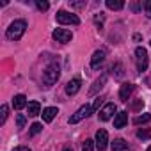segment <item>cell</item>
Returning <instances> with one entry per match:
<instances>
[{
	"label": "cell",
	"instance_id": "3957f363",
	"mask_svg": "<svg viewBox=\"0 0 151 151\" xmlns=\"http://www.w3.org/2000/svg\"><path fill=\"white\" fill-rule=\"evenodd\" d=\"M55 20H57V23H60V25H78V23H80V20H78L77 14L68 13V11H59V13L55 14Z\"/></svg>",
	"mask_w": 151,
	"mask_h": 151
},
{
	"label": "cell",
	"instance_id": "5b68a950",
	"mask_svg": "<svg viewBox=\"0 0 151 151\" xmlns=\"http://www.w3.org/2000/svg\"><path fill=\"white\" fill-rule=\"evenodd\" d=\"M135 60H137V69L146 71V68H147V52H146V48H142V46L135 48Z\"/></svg>",
	"mask_w": 151,
	"mask_h": 151
},
{
	"label": "cell",
	"instance_id": "30bf717a",
	"mask_svg": "<svg viewBox=\"0 0 151 151\" xmlns=\"http://www.w3.org/2000/svg\"><path fill=\"white\" fill-rule=\"evenodd\" d=\"M103 60H105V50H96L91 57V68H100Z\"/></svg>",
	"mask_w": 151,
	"mask_h": 151
},
{
	"label": "cell",
	"instance_id": "4dcf8cb0",
	"mask_svg": "<svg viewBox=\"0 0 151 151\" xmlns=\"http://www.w3.org/2000/svg\"><path fill=\"white\" fill-rule=\"evenodd\" d=\"M13 151H32V149H29L27 146H18V147H14Z\"/></svg>",
	"mask_w": 151,
	"mask_h": 151
},
{
	"label": "cell",
	"instance_id": "5bb4252c",
	"mask_svg": "<svg viewBox=\"0 0 151 151\" xmlns=\"http://www.w3.org/2000/svg\"><path fill=\"white\" fill-rule=\"evenodd\" d=\"M57 114H59V112H57V107H48V109L43 110L41 116H43V121H45V123H50V121H53V117H55Z\"/></svg>",
	"mask_w": 151,
	"mask_h": 151
},
{
	"label": "cell",
	"instance_id": "7a4b0ae2",
	"mask_svg": "<svg viewBox=\"0 0 151 151\" xmlns=\"http://www.w3.org/2000/svg\"><path fill=\"white\" fill-rule=\"evenodd\" d=\"M59 77H60V68H59V64L53 62L43 71V84L45 86H53L59 80Z\"/></svg>",
	"mask_w": 151,
	"mask_h": 151
},
{
	"label": "cell",
	"instance_id": "4fadbf2b",
	"mask_svg": "<svg viewBox=\"0 0 151 151\" xmlns=\"http://www.w3.org/2000/svg\"><path fill=\"white\" fill-rule=\"evenodd\" d=\"M128 123V112H117L116 117H114V128H123L124 124Z\"/></svg>",
	"mask_w": 151,
	"mask_h": 151
},
{
	"label": "cell",
	"instance_id": "d6a6232c",
	"mask_svg": "<svg viewBox=\"0 0 151 151\" xmlns=\"http://www.w3.org/2000/svg\"><path fill=\"white\" fill-rule=\"evenodd\" d=\"M62 151H73V149H71V147H64Z\"/></svg>",
	"mask_w": 151,
	"mask_h": 151
},
{
	"label": "cell",
	"instance_id": "8992f818",
	"mask_svg": "<svg viewBox=\"0 0 151 151\" xmlns=\"http://www.w3.org/2000/svg\"><path fill=\"white\" fill-rule=\"evenodd\" d=\"M94 142H96V147H98L100 151L107 149V146H109V133H107V130H98Z\"/></svg>",
	"mask_w": 151,
	"mask_h": 151
},
{
	"label": "cell",
	"instance_id": "52a82bcc",
	"mask_svg": "<svg viewBox=\"0 0 151 151\" xmlns=\"http://www.w3.org/2000/svg\"><path fill=\"white\" fill-rule=\"evenodd\" d=\"M52 36H53V39H55L57 43H69L71 37H73V34H71L69 30H66V29H55Z\"/></svg>",
	"mask_w": 151,
	"mask_h": 151
},
{
	"label": "cell",
	"instance_id": "1f68e13d",
	"mask_svg": "<svg viewBox=\"0 0 151 151\" xmlns=\"http://www.w3.org/2000/svg\"><path fill=\"white\" fill-rule=\"evenodd\" d=\"M71 6H75V7H82V6H86V4H84V2H73Z\"/></svg>",
	"mask_w": 151,
	"mask_h": 151
},
{
	"label": "cell",
	"instance_id": "44dd1931",
	"mask_svg": "<svg viewBox=\"0 0 151 151\" xmlns=\"http://www.w3.org/2000/svg\"><path fill=\"white\" fill-rule=\"evenodd\" d=\"M7 112H9V107L7 105H2V109H0V124H4L6 119H7Z\"/></svg>",
	"mask_w": 151,
	"mask_h": 151
},
{
	"label": "cell",
	"instance_id": "9c48e42d",
	"mask_svg": "<svg viewBox=\"0 0 151 151\" xmlns=\"http://www.w3.org/2000/svg\"><path fill=\"white\" fill-rule=\"evenodd\" d=\"M80 86H82L80 78H73V80H69V82L66 84V93H68L69 96H73V94H77V93L80 91Z\"/></svg>",
	"mask_w": 151,
	"mask_h": 151
},
{
	"label": "cell",
	"instance_id": "277c9868",
	"mask_svg": "<svg viewBox=\"0 0 151 151\" xmlns=\"http://www.w3.org/2000/svg\"><path fill=\"white\" fill-rule=\"evenodd\" d=\"M93 112H94V110H93V105H87V103H86V105H82L77 112H75V114L69 117V124H77V123H80L84 117L91 116Z\"/></svg>",
	"mask_w": 151,
	"mask_h": 151
},
{
	"label": "cell",
	"instance_id": "f546056e",
	"mask_svg": "<svg viewBox=\"0 0 151 151\" xmlns=\"http://www.w3.org/2000/svg\"><path fill=\"white\" fill-rule=\"evenodd\" d=\"M142 105H144V101H142V100H137V101L133 103V109H135V110H139V109H140Z\"/></svg>",
	"mask_w": 151,
	"mask_h": 151
},
{
	"label": "cell",
	"instance_id": "e575fe53",
	"mask_svg": "<svg viewBox=\"0 0 151 151\" xmlns=\"http://www.w3.org/2000/svg\"><path fill=\"white\" fill-rule=\"evenodd\" d=\"M149 45H151V43H149Z\"/></svg>",
	"mask_w": 151,
	"mask_h": 151
},
{
	"label": "cell",
	"instance_id": "d6986e66",
	"mask_svg": "<svg viewBox=\"0 0 151 151\" xmlns=\"http://www.w3.org/2000/svg\"><path fill=\"white\" fill-rule=\"evenodd\" d=\"M151 121V114H142V116H137L133 119L135 124H144V123H149Z\"/></svg>",
	"mask_w": 151,
	"mask_h": 151
},
{
	"label": "cell",
	"instance_id": "7402d4cb",
	"mask_svg": "<svg viewBox=\"0 0 151 151\" xmlns=\"http://www.w3.org/2000/svg\"><path fill=\"white\" fill-rule=\"evenodd\" d=\"M137 137H139V139H142V140H146V139H151V130H146V128H142V130H139V132H137Z\"/></svg>",
	"mask_w": 151,
	"mask_h": 151
},
{
	"label": "cell",
	"instance_id": "603a6c76",
	"mask_svg": "<svg viewBox=\"0 0 151 151\" xmlns=\"http://www.w3.org/2000/svg\"><path fill=\"white\" fill-rule=\"evenodd\" d=\"M114 71H116V77H117V78H121L123 75H124V71H123V66H121V64H114V66H112V73H114Z\"/></svg>",
	"mask_w": 151,
	"mask_h": 151
},
{
	"label": "cell",
	"instance_id": "ba28073f",
	"mask_svg": "<svg viewBox=\"0 0 151 151\" xmlns=\"http://www.w3.org/2000/svg\"><path fill=\"white\" fill-rule=\"evenodd\" d=\"M116 110H117V109H116L114 103H107V105L100 110V114H98V116H100V121H109V119L116 114Z\"/></svg>",
	"mask_w": 151,
	"mask_h": 151
},
{
	"label": "cell",
	"instance_id": "f1b7e54d",
	"mask_svg": "<svg viewBox=\"0 0 151 151\" xmlns=\"http://www.w3.org/2000/svg\"><path fill=\"white\" fill-rule=\"evenodd\" d=\"M103 100H105V96H100V98H96V101H94V105H93V110H98V109H100V105L103 103Z\"/></svg>",
	"mask_w": 151,
	"mask_h": 151
},
{
	"label": "cell",
	"instance_id": "d4e9b609",
	"mask_svg": "<svg viewBox=\"0 0 151 151\" xmlns=\"http://www.w3.org/2000/svg\"><path fill=\"white\" fill-rule=\"evenodd\" d=\"M36 6H37V9H39V11H46V9L50 7V4H48V2H45V0H37Z\"/></svg>",
	"mask_w": 151,
	"mask_h": 151
},
{
	"label": "cell",
	"instance_id": "7c38bea8",
	"mask_svg": "<svg viewBox=\"0 0 151 151\" xmlns=\"http://www.w3.org/2000/svg\"><path fill=\"white\" fill-rule=\"evenodd\" d=\"M132 91H133V84H123L121 89H119V98H121V101H128Z\"/></svg>",
	"mask_w": 151,
	"mask_h": 151
},
{
	"label": "cell",
	"instance_id": "6da1fadb",
	"mask_svg": "<svg viewBox=\"0 0 151 151\" xmlns=\"http://www.w3.org/2000/svg\"><path fill=\"white\" fill-rule=\"evenodd\" d=\"M25 29H27V22H25V20H14V22L9 25L6 36H7V39L16 41V39H20V37L25 34Z\"/></svg>",
	"mask_w": 151,
	"mask_h": 151
},
{
	"label": "cell",
	"instance_id": "8fae6325",
	"mask_svg": "<svg viewBox=\"0 0 151 151\" xmlns=\"http://www.w3.org/2000/svg\"><path fill=\"white\" fill-rule=\"evenodd\" d=\"M105 84H107V75H101V77L93 84V87L89 89V94H91V96H93V94H96L98 91H101V89L105 87Z\"/></svg>",
	"mask_w": 151,
	"mask_h": 151
},
{
	"label": "cell",
	"instance_id": "ffe728a7",
	"mask_svg": "<svg viewBox=\"0 0 151 151\" xmlns=\"http://www.w3.org/2000/svg\"><path fill=\"white\" fill-rule=\"evenodd\" d=\"M94 146H96V142H94V140L86 139V142L82 144V151H93V149H94Z\"/></svg>",
	"mask_w": 151,
	"mask_h": 151
},
{
	"label": "cell",
	"instance_id": "cb8c5ba5",
	"mask_svg": "<svg viewBox=\"0 0 151 151\" xmlns=\"http://www.w3.org/2000/svg\"><path fill=\"white\" fill-rule=\"evenodd\" d=\"M41 130H43V124H41V123H34V124L30 126V135H37Z\"/></svg>",
	"mask_w": 151,
	"mask_h": 151
},
{
	"label": "cell",
	"instance_id": "2e32d148",
	"mask_svg": "<svg viewBox=\"0 0 151 151\" xmlns=\"http://www.w3.org/2000/svg\"><path fill=\"white\" fill-rule=\"evenodd\" d=\"M112 151H126L128 149V142H124L123 139H116L112 144H110Z\"/></svg>",
	"mask_w": 151,
	"mask_h": 151
},
{
	"label": "cell",
	"instance_id": "e0dca14e",
	"mask_svg": "<svg viewBox=\"0 0 151 151\" xmlns=\"http://www.w3.org/2000/svg\"><path fill=\"white\" fill-rule=\"evenodd\" d=\"M105 6H107L109 9H112V11H119V9L124 7V2H123V0H107Z\"/></svg>",
	"mask_w": 151,
	"mask_h": 151
},
{
	"label": "cell",
	"instance_id": "484cf974",
	"mask_svg": "<svg viewBox=\"0 0 151 151\" xmlns=\"http://www.w3.org/2000/svg\"><path fill=\"white\" fill-rule=\"evenodd\" d=\"M25 121H27V119H25L23 114H18V116H16V124H18V128H23V126H25Z\"/></svg>",
	"mask_w": 151,
	"mask_h": 151
},
{
	"label": "cell",
	"instance_id": "4316f807",
	"mask_svg": "<svg viewBox=\"0 0 151 151\" xmlns=\"http://www.w3.org/2000/svg\"><path fill=\"white\" fill-rule=\"evenodd\" d=\"M144 11H146V16L151 18V0H147V2L144 4Z\"/></svg>",
	"mask_w": 151,
	"mask_h": 151
},
{
	"label": "cell",
	"instance_id": "836d02e7",
	"mask_svg": "<svg viewBox=\"0 0 151 151\" xmlns=\"http://www.w3.org/2000/svg\"><path fill=\"white\" fill-rule=\"evenodd\" d=\"M147 151H151V146H149V147H147Z\"/></svg>",
	"mask_w": 151,
	"mask_h": 151
},
{
	"label": "cell",
	"instance_id": "9a60e30c",
	"mask_svg": "<svg viewBox=\"0 0 151 151\" xmlns=\"http://www.w3.org/2000/svg\"><path fill=\"white\" fill-rule=\"evenodd\" d=\"M29 103H27V98L23 96V94H16L14 98H13V107L16 109V110H20V109H23V107H27Z\"/></svg>",
	"mask_w": 151,
	"mask_h": 151
},
{
	"label": "cell",
	"instance_id": "83f0119b",
	"mask_svg": "<svg viewBox=\"0 0 151 151\" xmlns=\"http://www.w3.org/2000/svg\"><path fill=\"white\" fill-rule=\"evenodd\" d=\"M103 20H105V16H103V13H100V14H96V16H94V23H96V25H100V27H101V23H103Z\"/></svg>",
	"mask_w": 151,
	"mask_h": 151
},
{
	"label": "cell",
	"instance_id": "ac0fdd59",
	"mask_svg": "<svg viewBox=\"0 0 151 151\" xmlns=\"http://www.w3.org/2000/svg\"><path fill=\"white\" fill-rule=\"evenodd\" d=\"M27 110H29V116H37V114H39V110H41L39 101H30V103L27 105Z\"/></svg>",
	"mask_w": 151,
	"mask_h": 151
}]
</instances>
